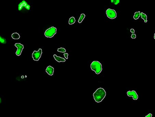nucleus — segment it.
<instances>
[{
    "label": "nucleus",
    "instance_id": "1",
    "mask_svg": "<svg viewBox=\"0 0 155 117\" xmlns=\"http://www.w3.org/2000/svg\"><path fill=\"white\" fill-rule=\"evenodd\" d=\"M93 95L95 101L97 102H100L106 97V91L103 88L100 87L95 91Z\"/></svg>",
    "mask_w": 155,
    "mask_h": 117
},
{
    "label": "nucleus",
    "instance_id": "2",
    "mask_svg": "<svg viewBox=\"0 0 155 117\" xmlns=\"http://www.w3.org/2000/svg\"><path fill=\"white\" fill-rule=\"evenodd\" d=\"M91 68L96 74H99L102 71V65L98 61H95L91 63Z\"/></svg>",
    "mask_w": 155,
    "mask_h": 117
},
{
    "label": "nucleus",
    "instance_id": "3",
    "mask_svg": "<svg viewBox=\"0 0 155 117\" xmlns=\"http://www.w3.org/2000/svg\"><path fill=\"white\" fill-rule=\"evenodd\" d=\"M57 28L55 27H52L48 28L45 31V37L52 38L57 33Z\"/></svg>",
    "mask_w": 155,
    "mask_h": 117
},
{
    "label": "nucleus",
    "instance_id": "4",
    "mask_svg": "<svg viewBox=\"0 0 155 117\" xmlns=\"http://www.w3.org/2000/svg\"><path fill=\"white\" fill-rule=\"evenodd\" d=\"M106 14L107 16L111 19H114L117 17V12L114 10L110 8L106 11Z\"/></svg>",
    "mask_w": 155,
    "mask_h": 117
},
{
    "label": "nucleus",
    "instance_id": "5",
    "mask_svg": "<svg viewBox=\"0 0 155 117\" xmlns=\"http://www.w3.org/2000/svg\"><path fill=\"white\" fill-rule=\"evenodd\" d=\"M42 49L40 48L39 49L38 51H34V52L32 54V57H33V59L34 61H38L40 58H41V56H42Z\"/></svg>",
    "mask_w": 155,
    "mask_h": 117
},
{
    "label": "nucleus",
    "instance_id": "6",
    "mask_svg": "<svg viewBox=\"0 0 155 117\" xmlns=\"http://www.w3.org/2000/svg\"><path fill=\"white\" fill-rule=\"evenodd\" d=\"M15 46L17 48V50L15 53V54L17 56H19L21 55L22 52V51L23 49L24 48V46L21 43H15Z\"/></svg>",
    "mask_w": 155,
    "mask_h": 117
},
{
    "label": "nucleus",
    "instance_id": "7",
    "mask_svg": "<svg viewBox=\"0 0 155 117\" xmlns=\"http://www.w3.org/2000/svg\"><path fill=\"white\" fill-rule=\"evenodd\" d=\"M127 95L129 97H132L134 100H136L138 98V96L135 91H129L127 92Z\"/></svg>",
    "mask_w": 155,
    "mask_h": 117
},
{
    "label": "nucleus",
    "instance_id": "8",
    "mask_svg": "<svg viewBox=\"0 0 155 117\" xmlns=\"http://www.w3.org/2000/svg\"><path fill=\"white\" fill-rule=\"evenodd\" d=\"M23 7H25L27 10H29L30 8V6L29 5H28V4L27 3V2L25 0H23L21 3H20L19 4V6H18L19 10H20V11L21 10Z\"/></svg>",
    "mask_w": 155,
    "mask_h": 117
},
{
    "label": "nucleus",
    "instance_id": "9",
    "mask_svg": "<svg viewBox=\"0 0 155 117\" xmlns=\"http://www.w3.org/2000/svg\"><path fill=\"white\" fill-rule=\"evenodd\" d=\"M54 69L51 66H49L48 67H47L45 71L48 75L52 76L53 75V73H54Z\"/></svg>",
    "mask_w": 155,
    "mask_h": 117
},
{
    "label": "nucleus",
    "instance_id": "10",
    "mask_svg": "<svg viewBox=\"0 0 155 117\" xmlns=\"http://www.w3.org/2000/svg\"><path fill=\"white\" fill-rule=\"evenodd\" d=\"M53 56H54L55 59L57 61V62H65L66 61V59H65L64 58H62V57H59V56H57L56 54H54L53 55Z\"/></svg>",
    "mask_w": 155,
    "mask_h": 117
},
{
    "label": "nucleus",
    "instance_id": "11",
    "mask_svg": "<svg viewBox=\"0 0 155 117\" xmlns=\"http://www.w3.org/2000/svg\"><path fill=\"white\" fill-rule=\"evenodd\" d=\"M141 17L142 19H143L145 23H147L148 22V17L143 12H141Z\"/></svg>",
    "mask_w": 155,
    "mask_h": 117
},
{
    "label": "nucleus",
    "instance_id": "12",
    "mask_svg": "<svg viewBox=\"0 0 155 117\" xmlns=\"http://www.w3.org/2000/svg\"><path fill=\"white\" fill-rule=\"evenodd\" d=\"M140 16H141V12L140 11H138L135 13L134 16H133V18L135 20H137L139 18Z\"/></svg>",
    "mask_w": 155,
    "mask_h": 117
},
{
    "label": "nucleus",
    "instance_id": "13",
    "mask_svg": "<svg viewBox=\"0 0 155 117\" xmlns=\"http://www.w3.org/2000/svg\"><path fill=\"white\" fill-rule=\"evenodd\" d=\"M11 37L14 39H19L20 38V36L17 33H14L11 35Z\"/></svg>",
    "mask_w": 155,
    "mask_h": 117
},
{
    "label": "nucleus",
    "instance_id": "14",
    "mask_svg": "<svg viewBox=\"0 0 155 117\" xmlns=\"http://www.w3.org/2000/svg\"><path fill=\"white\" fill-rule=\"evenodd\" d=\"M76 22V20L74 17H71L69 21V24L70 25H72Z\"/></svg>",
    "mask_w": 155,
    "mask_h": 117
},
{
    "label": "nucleus",
    "instance_id": "15",
    "mask_svg": "<svg viewBox=\"0 0 155 117\" xmlns=\"http://www.w3.org/2000/svg\"><path fill=\"white\" fill-rule=\"evenodd\" d=\"M86 16L84 14H81V16L80 17L79 19L78 20V23H82V22L83 21V19L85 18Z\"/></svg>",
    "mask_w": 155,
    "mask_h": 117
},
{
    "label": "nucleus",
    "instance_id": "16",
    "mask_svg": "<svg viewBox=\"0 0 155 117\" xmlns=\"http://www.w3.org/2000/svg\"><path fill=\"white\" fill-rule=\"evenodd\" d=\"M57 51L60 53H65V52H66V50L64 48L61 47V48L58 49Z\"/></svg>",
    "mask_w": 155,
    "mask_h": 117
},
{
    "label": "nucleus",
    "instance_id": "17",
    "mask_svg": "<svg viewBox=\"0 0 155 117\" xmlns=\"http://www.w3.org/2000/svg\"><path fill=\"white\" fill-rule=\"evenodd\" d=\"M0 42L3 44H5L7 42L6 39H5L4 38H2L1 37H0Z\"/></svg>",
    "mask_w": 155,
    "mask_h": 117
},
{
    "label": "nucleus",
    "instance_id": "18",
    "mask_svg": "<svg viewBox=\"0 0 155 117\" xmlns=\"http://www.w3.org/2000/svg\"><path fill=\"white\" fill-rule=\"evenodd\" d=\"M131 38L133 39H135L136 38V35L135 34H133L132 36H131Z\"/></svg>",
    "mask_w": 155,
    "mask_h": 117
},
{
    "label": "nucleus",
    "instance_id": "19",
    "mask_svg": "<svg viewBox=\"0 0 155 117\" xmlns=\"http://www.w3.org/2000/svg\"><path fill=\"white\" fill-rule=\"evenodd\" d=\"M64 57H65V58H66V59H68V53H64Z\"/></svg>",
    "mask_w": 155,
    "mask_h": 117
},
{
    "label": "nucleus",
    "instance_id": "20",
    "mask_svg": "<svg viewBox=\"0 0 155 117\" xmlns=\"http://www.w3.org/2000/svg\"><path fill=\"white\" fill-rule=\"evenodd\" d=\"M152 114H151V113H149L148 115H147L145 117H152Z\"/></svg>",
    "mask_w": 155,
    "mask_h": 117
},
{
    "label": "nucleus",
    "instance_id": "21",
    "mask_svg": "<svg viewBox=\"0 0 155 117\" xmlns=\"http://www.w3.org/2000/svg\"><path fill=\"white\" fill-rule=\"evenodd\" d=\"M130 31H131V32L132 33H135V30H134V29H131Z\"/></svg>",
    "mask_w": 155,
    "mask_h": 117
},
{
    "label": "nucleus",
    "instance_id": "22",
    "mask_svg": "<svg viewBox=\"0 0 155 117\" xmlns=\"http://www.w3.org/2000/svg\"><path fill=\"white\" fill-rule=\"evenodd\" d=\"M154 39H155V33L154 34Z\"/></svg>",
    "mask_w": 155,
    "mask_h": 117
}]
</instances>
